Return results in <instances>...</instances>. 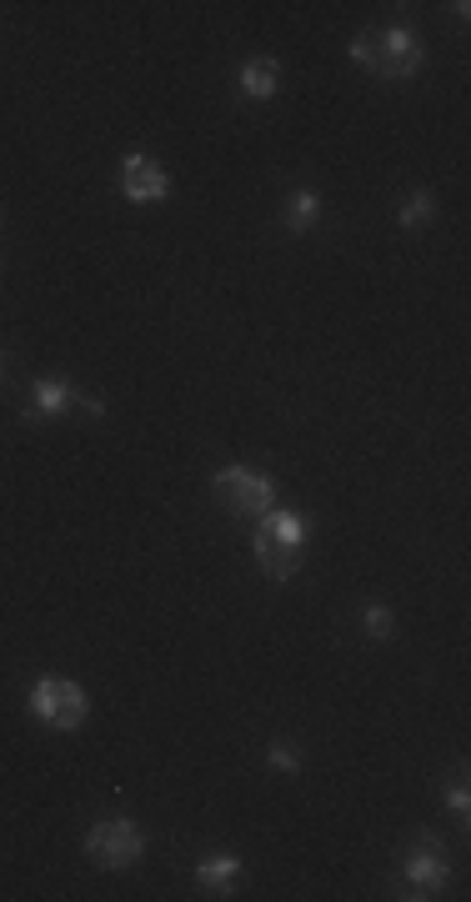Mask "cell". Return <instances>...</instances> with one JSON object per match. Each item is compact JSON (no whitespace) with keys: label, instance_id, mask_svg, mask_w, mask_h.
Here are the masks:
<instances>
[{"label":"cell","instance_id":"cell-1","mask_svg":"<svg viewBox=\"0 0 471 902\" xmlns=\"http://www.w3.org/2000/svg\"><path fill=\"white\" fill-rule=\"evenodd\" d=\"M352 60L366 66L377 81H412V76L422 71V41H416L406 25H387V31L356 36Z\"/></svg>","mask_w":471,"mask_h":902},{"label":"cell","instance_id":"cell-2","mask_svg":"<svg viewBox=\"0 0 471 902\" xmlns=\"http://www.w3.org/2000/svg\"><path fill=\"white\" fill-rule=\"evenodd\" d=\"M301 546H307V522L296 517V511H266L256 527V562L261 571L272 577V582H286L296 577L301 567Z\"/></svg>","mask_w":471,"mask_h":902},{"label":"cell","instance_id":"cell-3","mask_svg":"<svg viewBox=\"0 0 471 902\" xmlns=\"http://www.w3.org/2000/svg\"><path fill=\"white\" fill-rule=\"evenodd\" d=\"M31 713L50 732H76L91 717V697H85L81 682H71V676H41L36 687H31Z\"/></svg>","mask_w":471,"mask_h":902},{"label":"cell","instance_id":"cell-4","mask_svg":"<svg viewBox=\"0 0 471 902\" xmlns=\"http://www.w3.org/2000/svg\"><path fill=\"white\" fill-rule=\"evenodd\" d=\"M216 501L236 517H266L276 507V487L266 472H251V466H221L211 482Z\"/></svg>","mask_w":471,"mask_h":902},{"label":"cell","instance_id":"cell-5","mask_svg":"<svg viewBox=\"0 0 471 902\" xmlns=\"http://www.w3.org/2000/svg\"><path fill=\"white\" fill-rule=\"evenodd\" d=\"M85 853H91L95 867H106V872H120V867H136L146 853V837L141 828L130 818H106V822H95L91 832H85Z\"/></svg>","mask_w":471,"mask_h":902},{"label":"cell","instance_id":"cell-6","mask_svg":"<svg viewBox=\"0 0 471 902\" xmlns=\"http://www.w3.org/2000/svg\"><path fill=\"white\" fill-rule=\"evenodd\" d=\"M447 878H451V867H447V857H441V847H436V837H416V847L406 857H401V898H432V892H441L447 888Z\"/></svg>","mask_w":471,"mask_h":902},{"label":"cell","instance_id":"cell-7","mask_svg":"<svg viewBox=\"0 0 471 902\" xmlns=\"http://www.w3.org/2000/svg\"><path fill=\"white\" fill-rule=\"evenodd\" d=\"M120 190H126V201L151 206V201H165V196H171V176H165V166L156 155L130 151L126 161H120Z\"/></svg>","mask_w":471,"mask_h":902},{"label":"cell","instance_id":"cell-8","mask_svg":"<svg viewBox=\"0 0 471 902\" xmlns=\"http://www.w3.org/2000/svg\"><path fill=\"white\" fill-rule=\"evenodd\" d=\"M71 402H76V392H71V381H36L31 386V421H56V416H66L71 412Z\"/></svg>","mask_w":471,"mask_h":902},{"label":"cell","instance_id":"cell-9","mask_svg":"<svg viewBox=\"0 0 471 902\" xmlns=\"http://www.w3.org/2000/svg\"><path fill=\"white\" fill-rule=\"evenodd\" d=\"M282 91V66H276L272 56H256L241 66V95H251V101H272V95Z\"/></svg>","mask_w":471,"mask_h":902},{"label":"cell","instance_id":"cell-10","mask_svg":"<svg viewBox=\"0 0 471 902\" xmlns=\"http://www.w3.org/2000/svg\"><path fill=\"white\" fill-rule=\"evenodd\" d=\"M236 878H241V857H206V863L196 867V882L206 892H216V898H226Z\"/></svg>","mask_w":471,"mask_h":902},{"label":"cell","instance_id":"cell-11","mask_svg":"<svg viewBox=\"0 0 471 902\" xmlns=\"http://www.w3.org/2000/svg\"><path fill=\"white\" fill-rule=\"evenodd\" d=\"M291 231H311V226L321 221V196L317 190H296L291 201H286V216H282Z\"/></svg>","mask_w":471,"mask_h":902},{"label":"cell","instance_id":"cell-12","mask_svg":"<svg viewBox=\"0 0 471 902\" xmlns=\"http://www.w3.org/2000/svg\"><path fill=\"white\" fill-rule=\"evenodd\" d=\"M432 211H436V196L422 186V190H412V196H406V201L397 206V226L416 231V226H426V221H432Z\"/></svg>","mask_w":471,"mask_h":902},{"label":"cell","instance_id":"cell-13","mask_svg":"<svg viewBox=\"0 0 471 902\" xmlns=\"http://www.w3.org/2000/svg\"><path fill=\"white\" fill-rule=\"evenodd\" d=\"M361 622H366V632H371L377 641H387L391 632H397V622H391V606H366Z\"/></svg>","mask_w":471,"mask_h":902},{"label":"cell","instance_id":"cell-14","mask_svg":"<svg viewBox=\"0 0 471 902\" xmlns=\"http://www.w3.org/2000/svg\"><path fill=\"white\" fill-rule=\"evenodd\" d=\"M266 758H272V767L286 772V777H296V772H301V758H296L286 742H272V752H266Z\"/></svg>","mask_w":471,"mask_h":902},{"label":"cell","instance_id":"cell-15","mask_svg":"<svg viewBox=\"0 0 471 902\" xmlns=\"http://www.w3.org/2000/svg\"><path fill=\"white\" fill-rule=\"evenodd\" d=\"M447 808H451V818H457V822L471 818V793H467V783H457V787L447 793Z\"/></svg>","mask_w":471,"mask_h":902},{"label":"cell","instance_id":"cell-16","mask_svg":"<svg viewBox=\"0 0 471 902\" xmlns=\"http://www.w3.org/2000/svg\"><path fill=\"white\" fill-rule=\"evenodd\" d=\"M0 226H5V211H0Z\"/></svg>","mask_w":471,"mask_h":902}]
</instances>
